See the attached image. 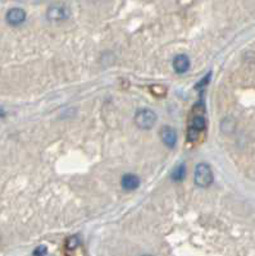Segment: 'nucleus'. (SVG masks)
<instances>
[{
  "label": "nucleus",
  "instance_id": "7ed1b4c3",
  "mask_svg": "<svg viewBox=\"0 0 255 256\" xmlns=\"http://www.w3.org/2000/svg\"><path fill=\"white\" fill-rule=\"evenodd\" d=\"M207 128V119L203 114L195 113L189 123V131H187V140L190 143H194L199 139V136Z\"/></svg>",
  "mask_w": 255,
  "mask_h": 256
},
{
  "label": "nucleus",
  "instance_id": "423d86ee",
  "mask_svg": "<svg viewBox=\"0 0 255 256\" xmlns=\"http://www.w3.org/2000/svg\"><path fill=\"white\" fill-rule=\"evenodd\" d=\"M159 136H160V140L162 143L164 144L168 149H173L177 144V140H178V136H177L176 129L171 126H164V127L160 128V132H159Z\"/></svg>",
  "mask_w": 255,
  "mask_h": 256
},
{
  "label": "nucleus",
  "instance_id": "6e6552de",
  "mask_svg": "<svg viewBox=\"0 0 255 256\" xmlns=\"http://www.w3.org/2000/svg\"><path fill=\"white\" fill-rule=\"evenodd\" d=\"M121 186L126 191H135L140 187V178L133 173H126L121 178Z\"/></svg>",
  "mask_w": 255,
  "mask_h": 256
},
{
  "label": "nucleus",
  "instance_id": "f257e3e1",
  "mask_svg": "<svg viewBox=\"0 0 255 256\" xmlns=\"http://www.w3.org/2000/svg\"><path fill=\"white\" fill-rule=\"evenodd\" d=\"M213 181H214V176H213L212 167L208 163H199L195 167L194 172L195 185L201 189H207L212 185Z\"/></svg>",
  "mask_w": 255,
  "mask_h": 256
},
{
  "label": "nucleus",
  "instance_id": "9b49d317",
  "mask_svg": "<svg viewBox=\"0 0 255 256\" xmlns=\"http://www.w3.org/2000/svg\"><path fill=\"white\" fill-rule=\"evenodd\" d=\"M143 256H151V255H143Z\"/></svg>",
  "mask_w": 255,
  "mask_h": 256
},
{
  "label": "nucleus",
  "instance_id": "9d476101",
  "mask_svg": "<svg viewBox=\"0 0 255 256\" xmlns=\"http://www.w3.org/2000/svg\"><path fill=\"white\" fill-rule=\"evenodd\" d=\"M48 254V247L45 245H40L35 247L32 251V256H45Z\"/></svg>",
  "mask_w": 255,
  "mask_h": 256
},
{
  "label": "nucleus",
  "instance_id": "1a4fd4ad",
  "mask_svg": "<svg viewBox=\"0 0 255 256\" xmlns=\"http://www.w3.org/2000/svg\"><path fill=\"white\" fill-rule=\"evenodd\" d=\"M185 177H186V164L180 163L172 171L171 178H172L175 182H181V181H183V179H185Z\"/></svg>",
  "mask_w": 255,
  "mask_h": 256
},
{
  "label": "nucleus",
  "instance_id": "20e7f679",
  "mask_svg": "<svg viewBox=\"0 0 255 256\" xmlns=\"http://www.w3.org/2000/svg\"><path fill=\"white\" fill-rule=\"evenodd\" d=\"M71 16V12L64 4H53L48 8L47 11V18L51 22H62L67 21Z\"/></svg>",
  "mask_w": 255,
  "mask_h": 256
},
{
  "label": "nucleus",
  "instance_id": "f03ea898",
  "mask_svg": "<svg viewBox=\"0 0 255 256\" xmlns=\"http://www.w3.org/2000/svg\"><path fill=\"white\" fill-rule=\"evenodd\" d=\"M158 121V115L154 111H151L149 108H143V109H139V111L135 113V117H133V122L137 127L140 129H151L154 127L155 123Z\"/></svg>",
  "mask_w": 255,
  "mask_h": 256
},
{
  "label": "nucleus",
  "instance_id": "0eeeda50",
  "mask_svg": "<svg viewBox=\"0 0 255 256\" xmlns=\"http://www.w3.org/2000/svg\"><path fill=\"white\" fill-rule=\"evenodd\" d=\"M172 65L177 75H183V73H186L190 69V58L187 57L186 54H178V55L173 58Z\"/></svg>",
  "mask_w": 255,
  "mask_h": 256
},
{
  "label": "nucleus",
  "instance_id": "39448f33",
  "mask_svg": "<svg viewBox=\"0 0 255 256\" xmlns=\"http://www.w3.org/2000/svg\"><path fill=\"white\" fill-rule=\"evenodd\" d=\"M26 18H27V13H26L25 9L17 7L9 9L7 12V16H5L7 23L13 26V27H17V26H21L22 23H25Z\"/></svg>",
  "mask_w": 255,
  "mask_h": 256
}]
</instances>
